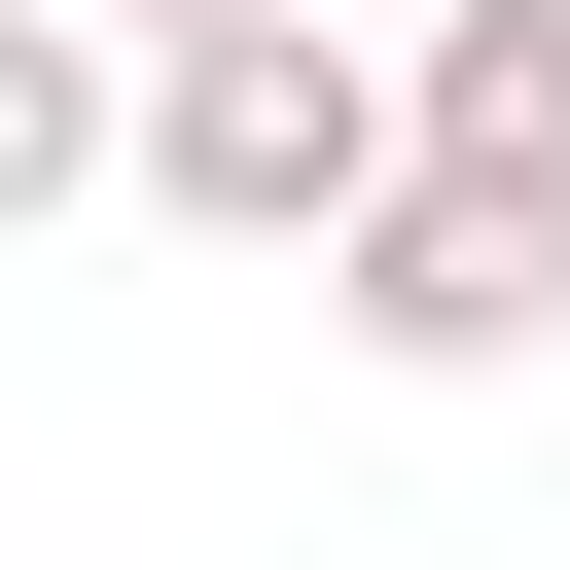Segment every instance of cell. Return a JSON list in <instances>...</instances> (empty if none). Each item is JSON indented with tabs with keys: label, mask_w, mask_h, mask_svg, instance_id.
I'll use <instances>...</instances> for the list:
<instances>
[{
	"label": "cell",
	"mask_w": 570,
	"mask_h": 570,
	"mask_svg": "<svg viewBox=\"0 0 570 570\" xmlns=\"http://www.w3.org/2000/svg\"><path fill=\"white\" fill-rule=\"evenodd\" d=\"M428 178V107H392V36L356 0H285V36H178L142 71V214L178 249H285V285H356V214Z\"/></svg>",
	"instance_id": "6da1fadb"
},
{
	"label": "cell",
	"mask_w": 570,
	"mask_h": 570,
	"mask_svg": "<svg viewBox=\"0 0 570 570\" xmlns=\"http://www.w3.org/2000/svg\"><path fill=\"white\" fill-rule=\"evenodd\" d=\"M321 321H356V356H392V392H499V356H534V321H570V214H463V178H392V214H356V285H321Z\"/></svg>",
	"instance_id": "7a4b0ae2"
},
{
	"label": "cell",
	"mask_w": 570,
	"mask_h": 570,
	"mask_svg": "<svg viewBox=\"0 0 570 570\" xmlns=\"http://www.w3.org/2000/svg\"><path fill=\"white\" fill-rule=\"evenodd\" d=\"M392 107H428V178H463V214H570V0H428V36H392Z\"/></svg>",
	"instance_id": "3957f363"
},
{
	"label": "cell",
	"mask_w": 570,
	"mask_h": 570,
	"mask_svg": "<svg viewBox=\"0 0 570 570\" xmlns=\"http://www.w3.org/2000/svg\"><path fill=\"white\" fill-rule=\"evenodd\" d=\"M107 178H142V36H107V0H0V249L107 214Z\"/></svg>",
	"instance_id": "277c9868"
},
{
	"label": "cell",
	"mask_w": 570,
	"mask_h": 570,
	"mask_svg": "<svg viewBox=\"0 0 570 570\" xmlns=\"http://www.w3.org/2000/svg\"><path fill=\"white\" fill-rule=\"evenodd\" d=\"M107 36H142V71H178V36H285V0H107Z\"/></svg>",
	"instance_id": "5b68a950"
}]
</instances>
